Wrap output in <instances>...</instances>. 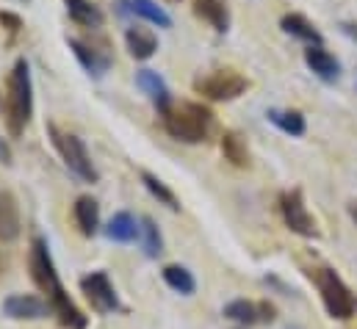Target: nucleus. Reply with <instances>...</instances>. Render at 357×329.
<instances>
[{
  "label": "nucleus",
  "mask_w": 357,
  "mask_h": 329,
  "mask_svg": "<svg viewBox=\"0 0 357 329\" xmlns=\"http://www.w3.org/2000/svg\"><path fill=\"white\" fill-rule=\"evenodd\" d=\"M70 47H73L75 59L81 61V67H84L89 75H94V78H102V75H105V70L111 67V59H108L102 50H97V47H89L86 42L70 39Z\"/></svg>",
  "instance_id": "nucleus-15"
},
{
  "label": "nucleus",
  "mask_w": 357,
  "mask_h": 329,
  "mask_svg": "<svg viewBox=\"0 0 357 329\" xmlns=\"http://www.w3.org/2000/svg\"><path fill=\"white\" fill-rule=\"evenodd\" d=\"M73 213H75L78 230H81L86 238H91V236L97 233V227H100V205H97L91 197H78Z\"/></svg>",
  "instance_id": "nucleus-17"
},
{
  "label": "nucleus",
  "mask_w": 357,
  "mask_h": 329,
  "mask_svg": "<svg viewBox=\"0 0 357 329\" xmlns=\"http://www.w3.org/2000/svg\"><path fill=\"white\" fill-rule=\"evenodd\" d=\"M344 31H347L349 36H355V39H357V25H349V22H347V25H344Z\"/></svg>",
  "instance_id": "nucleus-29"
},
{
  "label": "nucleus",
  "mask_w": 357,
  "mask_h": 329,
  "mask_svg": "<svg viewBox=\"0 0 357 329\" xmlns=\"http://www.w3.org/2000/svg\"><path fill=\"white\" fill-rule=\"evenodd\" d=\"M28 266H31V277L36 282V288L42 293H47V305L50 310L59 316V321L70 329H84L86 327V316L73 305L70 293L64 291L61 280H59V271H56V263H53V254L50 247L42 236H36L31 241V257H28Z\"/></svg>",
  "instance_id": "nucleus-1"
},
{
  "label": "nucleus",
  "mask_w": 357,
  "mask_h": 329,
  "mask_svg": "<svg viewBox=\"0 0 357 329\" xmlns=\"http://www.w3.org/2000/svg\"><path fill=\"white\" fill-rule=\"evenodd\" d=\"M139 224H142V236H144V241H142L144 254H147V257H158V254L164 252V238H161V230H158L155 219L144 216Z\"/></svg>",
  "instance_id": "nucleus-26"
},
{
  "label": "nucleus",
  "mask_w": 357,
  "mask_h": 329,
  "mask_svg": "<svg viewBox=\"0 0 357 329\" xmlns=\"http://www.w3.org/2000/svg\"><path fill=\"white\" fill-rule=\"evenodd\" d=\"M81 291L86 293L89 305L97 313H114L119 310V296H116V288L111 285L108 274L105 271H91L81 280Z\"/></svg>",
  "instance_id": "nucleus-8"
},
{
  "label": "nucleus",
  "mask_w": 357,
  "mask_h": 329,
  "mask_svg": "<svg viewBox=\"0 0 357 329\" xmlns=\"http://www.w3.org/2000/svg\"><path fill=\"white\" fill-rule=\"evenodd\" d=\"M225 316L236 324H244V327H252L261 321V305L255 302H247V299H233L230 305H225Z\"/></svg>",
  "instance_id": "nucleus-23"
},
{
  "label": "nucleus",
  "mask_w": 357,
  "mask_h": 329,
  "mask_svg": "<svg viewBox=\"0 0 357 329\" xmlns=\"http://www.w3.org/2000/svg\"><path fill=\"white\" fill-rule=\"evenodd\" d=\"M222 155L238 169H247L250 166V147H247V139L236 130H227L222 136Z\"/></svg>",
  "instance_id": "nucleus-18"
},
{
  "label": "nucleus",
  "mask_w": 357,
  "mask_h": 329,
  "mask_svg": "<svg viewBox=\"0 0 357 329\" xmlns=\"http://www.w3.org/2000/svg\"><path fill=\"white\" fill-rule=\"evenodd\" d=\"M64 3H67V14L73 17V22H78L84 28H100L105 20L100 6L91 0H64Z\"/></svg>",
  "instance_id": "nucleus-19"
},
{
  "label": "nucleus",
  "mask_w": 357,
  "mask_h": 329,
  "mask_svg": "<svg viewBox=\"0 0 357 329\" xmlns=\"http://www.w3.org/2000/svg\"><path fill=\"white\" fill-rule=\"evenodd\" d=\"M3 268H6V254L0 252V274H3Z\"/></svg>",
  "instance_id": "nucleus-30"
},
{
  "label": "nucleus",
  "mask_w": 357,
  "mask_h": 329,
  "mask_svg": "<svg viewBox=\"0 0 357 329\" xmlns=\"http://www.w3.org/2000/svg\"><path fill=\"white\" fill-rule=\"evenodd\" d=\"M128 3H130V11L136 17H142L144 22L158 25V28H172V17L155 0H128Z\"/></svg>",
  "instance_id": "nucleus-21"
},
{
  "label": "nucleus",
  "mask_w": 357,
  "mask_h": 329,
  "mask_svg": "<svg viewBox=\"0 0 357 329\" xmlns=\"http://www.w3.org/2000/svg\"><path fill=\"white\" fill-rule=\"evenodd\" d=\"M105 236L116 244H133L139 236H142V224L128 213V211H119L111 216L108 227H105Z\"/></svg>",
  "instance_id": "nucleus-16"
},
{
  "label": "nucleus",
  "mask_w": 357,
  "mask_h": 329,
  "mask_svg": "<svg viewBox=\"0 0 357 329\" xmlns=\"http://www.w3.org/2000/svg\"><path fill=\"white\" fill-rule=\"evenodd\" d=\"M3 313L14 321H39V319H47L50 305L33 293H11L3 299Z\"/></svg>",
  "instance_id": "nucleus-9"
},
{
  "label": "nucleus",
  "mask_w": 357,
  "mask_h": 329,
  "mask_svg": "<svg viewBox=\"0 0 357 329\" xmlns=\"http://www.w3.org/2000/svg\"><path fill=\"white\" fill-rule=\"evenodd\" d=\"M280 211H282V219H285V224H288L291 233H296V236H302V238H316V236H319L316 222H313V216L307 213L305 199H302L299 191H285V194L280 197Z\"/></svg>",
  "instance_id": "nucleus-7"
},
{
  "label": "nucleus",
  "mask_w": 357,
  "mask_h": 329,
  "mask_svg": "<svg viewBox=\"0 0 357 329\" xmlns=\"http://www.w3.org/2000/svg\"><path fill=\"white\" fill-rule=\"evenodd\" d=\"M349 213H352V219L357 222V205H352V211H349Z\"/></svg>",
  "instance_id": "nucleus-31"
},
{
  "label": "nucleus",
  "mask_w": 357,
  "mask_h": 329,
  "mask_svg": "<svg viewBox=\"0 0 357 329\" xmlns=\"http://www.w3.org/2000/svg\"><path fill=\"white\" fill-rule=\"evenodd\" d=\"M142 183H144V188H147L161 205H167L169 211H180V202H178V197H175V191H172L164 180H158V177L150 174V171H142Z\"/></svg>",
  "instance_id": "nucleus-24"
},
{
  "label": "nucleus",
  "mask_w": 357,
  "mask_h": 329,
  "mask_svg": "<svg viewBox=\"0 0 357 329\" xmlns=\"http://www.w3.org/2000/svg\"><path fill=\"white\" fill-rule=\"evenodd\" d=\"M33 116V83H31V67L25 59H17L11 75H8V89H6V125L8 133L17 139L25 133L28 122Z\"/></svg>",
  "instance_id": "nucleus-2"
},
{
  "label": "nucleus",
  "mask_w": 357,
  "mask_h": 329,
  "mask_svg": "<svg viewBox=\"0 0 357 329\" xmlns=\"http://www.w3.org/2000/svg\"><path fill=\"white\" fill-rule=\"evenodd\" d=\"M164 128L183 144H199L213 130V114L199 102H178L164 114Z\"/></svg>",
  "instance_id": "nucleus-3"
},
{
  "label": "nucleus",
  "mask_w": 357,
  "mask_h": 329,
  "mask_svg": "<svg viewBox=\"0 0 357 329\" xmlns=\"http://www.w3.org/2000/svg\"><path fill=\"white\" fill-rule=\"evenodd\" d=\"M247 89H250V81L244 75H238L236 70H216V72L194 81V91L202 94V97H208V100H213V102L236 100Z\"/></svg>",
  "instance_id": "nucleus-6"
},
{
  "label": "nucleus",
  "mask_w": 357,
  "mask_h": 329,
  "mask_svg": "<svg viewBox=\"0 0 357 329\" xmlns=\"http://www.w3.org/2000/svg\"><path fill=\"white\" fill-rule=\"evenodd\" d=\"M125 45H128V53L136 59V61H147L155 56L158 50V39L150 28H128L125 31Z\"/></svg>",
  "instance_id": "nucleus-13"
},
{
  "label": "nucleus",
  "mask_w": 357,
  "mask_h": 329,
  "mask_svg": "<svg viewBox=\"0 0 357 329\" xmlns=\"http://www.w3.org/2000/svg\"><path fill=\"white\" fill-rule=\"evenodd\" d=\"M194 14L199 20H205L213 31L225 33L230 28V8H227V0H194Z\"/></svg>",
  "instance_id": "nucleus-14"
},
{
  "label": "nucleus",
  "mask_w": 357,
  "mask_h": 329,
  "mask_svg": "<svg viewBox=\"0 0 357 329\" xmlns=\"http://www.w3.org/2000/svg\"><path fill=\"white\" fill-rule=\"evenodd\" d=\"M11 161H14V155H11V147L6 144V139H0V164L11 166Z\"/></svg>",
  "instance_id": "nucleus-28"
},
{
  "label": "nucleus",
  "mask_w": 357,
  "mask_h": 329,
  "mask_svg": "<svg viewBox=\"0 0 357 329\" xmlns=\"http://www.w3.org/2000/svg\"><path fill=\"white\" fill-rule=\"evenodd\" d=\"M47 136H50L56 153L61 155L64 166H67L78 180H84V183H97V180H100V174H97V169L91 164V155L81 136L67 133V130H61V128L53 125V122L47 125Z\"/></svg>",
  "instance_id": "nucleus-4"
},
{
  "label": "nucleus",
  "mask_w": 357,
  "mask_h": 329,
  "mask_svg": "<svg viewBox=\"0 0 357 329\" xmlns=\"http://www.w3.org/2000/svg\"><path fill=\"white\" fill-rule=\"evenodd\" d=\"M268 122L277 125L288 136H302L305 133V116L299 111H268Z\"/></svg>",
  "instance_id": "nucleus-25"
},
{
  "label": "nucleus",
  "mask_w": 357,
  "mask_h": 329,
  "mask_svg": "<svg viewBox=\"0 0 357 329\" xmlns=\"http://www.w3.org/2000/svg\"><path fill=\"white\" fill-rule=\"evenodd\" d=\"M22 233V219H20V205L11 191L0 188V244L17 241Z\"/></svg>",
  "instance_id": "nucleus-11"
},
{
  "label": "nucleus",
  "mask_w": 357,
  "mask_h": 329,
  "mask_svg": "<svg viewBox=\"0 0 357 329\" xmlns=\"http://www.w3.org/2000/svg\"><path fill=\"white\" fill-rule=\"evenodd\" d=\"M313 280H316V288L321 293V302H324V307H327V313L333 319L347 321V319L355 316L357 310L355 296H352V291L347 288V282L333 268H316Z\"/></svg>",
  "instance_id": "nucleus-5"
},
{
  "label": "nucleus",
  "mask_w": 357,
  "mask_h": 329,
  "mask_svg": "<svg viewBox=\"0 0 357 329\" xmlns=\"http://www.w3.org/2000/svg\"><path fill=\"white\" fill-rule=\"evenodd\" d=\"M280 25H282L285 33H291V36L307 42L310 47H313V45H321V33H319V31L313 28V22H307L302 14H285Z\"/></svg>",
  "instance_id": "nucleus-20"
},
{
  "label": "nucleus",
  "mask_w": 357,
  "mask_h": 329,
  "mask_svg": "<svg viewBox=\"0 0 357 329\" xmlns=\"http://www.w3.org/2000/svg\"><path fill=\"white\" fill-rule=\"evenodd\" d=\"M0 22L8 28V33H11V36H17V33H20V28H22V20H20L17 14H11V11H0Z\"/></svg>",
  "instance_id": "nucleus-27"
},
{
  "label": "nucleus",
  "mask_w": 357,
  "mask_h": 329,
  "mask_svg": "<svg viewBox=\"0 0 357 329\" xmlns=\"http://www.w3.org/2000/svg\"><path fill=\"white\" fill-rule=\"evenodd\" d=\"M136 86L150 97V102H153L161 114H167V111L172 108L169 86H167V81H164L155 70H139V72H136Z\"/></svg>",
  "instance_id": "nucleus-10"
},
{
  "label": "nucleus",
  "mask_w": 357,
  "mask_h": 329,
  "mask_svg": "<svg viewBox=\"0 0 357 329\" xmlns=\"http://www.w3.org/2000/svg\"><path fill=\"white\" fill-rule=\"evenodd\" d=\"M164 282L172 288V291H178L183 296H191L194 291H197V280H194V274L185 268V266H178V263H172V266H164Z\"/></svg>",
  "instance_id": "nucleus-22"
},
{
  "label": "nucleus",
  "mask_w": 357,
  "mask_h": 329,
  "mask_svg": "<svg viewBox=\"0 0 357 329\" xmlns=\"http://www.w3.org/2000/svg\"><path fill=\"white\" fill-rule=\"evenodd\" d=\"M305 64L310 67L313 75H319L321 81H327V83L338 81V75H341L338 59H335L330 50H324L321 45H313V47L305 50Z\"/></svg>",
  "instance_id": "nucleus-12"
}]
</instances>
